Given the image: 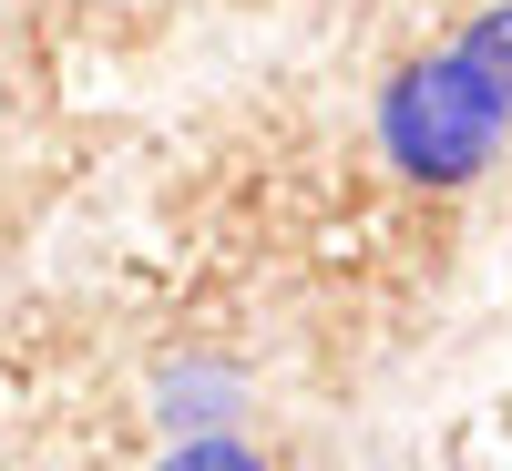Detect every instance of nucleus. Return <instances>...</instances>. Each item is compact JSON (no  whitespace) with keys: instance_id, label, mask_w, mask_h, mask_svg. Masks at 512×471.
Masks as SVG:
<instances>
[{"instance_id":"f257e3e1","label":"nucleus","mask_w":512,"mask_h":471,"mask_svg":"<svg viewBox=\"0 0 512 471\" xmlns=\"http://www.w3.org/2000/svg\"><path fill=\"white\" fill-rule=\"evenodd\" d=\"M512 144L502 103L482 93V72L461 52H420L379 82V154H390V175L420 185V195H461L482 185Z\"/></svg>"},{"instance_id":"f03ea898","label":"nucleus","mask_w":512,"mask_h":471,"mask_svg":"<svg viewBox=\"0 0 512 471\" xmlns=\"http://www.w3.org/2000/svg\"><path fill=\"white\" fill-rule=\"evenodd\" d=\"M236 410H246V369H236V359L185 349V359L154 369V420H164V441H216V431H236Z\"/></svg>"},{"instance_id":"7ed1b4c3","label":"nucleus","mask_w":512,"mask_h":471,"mask_svg":"<svg viewBox=\"0 0 512 471\" xmlns=\"http://www.w3.org/2000/svg\"><path fill=\"white\" fill-rule=\"evenodd\" d=\"M451 52L482 72V93H492V103H502V123H512V0H492V11H482L472 31H461Z\"/></svg>"},{"instance_id":"20e7f679","label":"nucleus","mask_w":512,"mask_h":471,"mask_svg":"<svg viewBox=\"0 0 512 471\" xmlns=\"http://www.w3.org/2000/svg\"><path fill=\"white\" fill-rule=\"evenodd\" d=\"M154 471H267V461H256L236 431H216V441H175V451H164Z\"/></svg>"}]
</instances>
